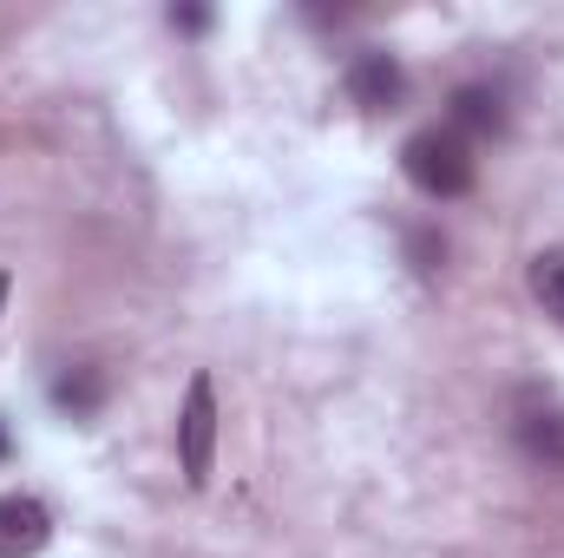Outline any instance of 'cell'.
<instances>
[{"instance_id": "obj_7", "label": "cell", "mask_w": 564, "mask_h": 558, "mask_svg": "<svg viewBox=\"0 0 564 558\" xmlns=\"http://www.w3.org/2000/svg\"><path fill=\"white\" fill-rule=\"evenodd\" d=\"M53 401H59L73 420H93V415H99V401H106V382H99L93 368H73V375H59V382H53Z\"/></svg>"}, {"instance_id": "obj_5", "label": "cell", "mask_w": 564, "mask_h": 558, "mask_svg": "<svg viewBox=\"0 0 564 558\" xmlns=\"http://www.w3.org/2000/svg\"><path fill=\"white\" fill-rule=\"evenodd\" d=\"M512 440H519V453H525L532 466L558 473L564 466V408H552V401H519Z\"/></svg>"}, {"instance_id": "obj_8", "label": "cell", "mask_w": 564, "mask_h": 558, "mask_svg": "<svg viewBox=\"0 0 564 558\" xmlns=\"http://www.w3.org/2000/svg\"><path fill=\"white\" fill-rule=\"evenodd\" d=\"M532 296H539V309L564 329V250H539L532 257Z\"/></svg>"}, {"instance_id": "obj_3", "label": "cell", "mask_w": 564, "mask_h": 558, "mask_svg": "<svg viewBox=\"0 0 564 558\" xmlns=\"http://www.w3.org/2000/svg\"><path fill=\"white\" fill-rule=\"evenodd\" d=\"M348 99H355L361 112H394V106L408 99V73H401V60L381 53V46H361V53L348 60Z\"/></svg>"}, {"instance_id": "obj_4", "label": "cell", "mask_w": 564, "mask_h": 558, "mask_svg": "<svg viewBox=\"0 0 564 558\" xmlns=\"http://www.w3.org/2000/svg\"><path fill=\"white\" fill-rule=\"evenodd\" d=\"M53 539V513L33 493H0V558H33Z\"/></svg>"}, {"instance_id": "obj_9", "label": "cell", "mask_w": 564, "mask_h": 558, "mask_svg": "<svg viewBox=\"0 0 564 558\" xmlns=\"http://www.w3.org/2000/svg\"><path fill=\"white\" fill-rule=\"evenodd\" d=\"M0 302H7V277H0Z\"/></svg>"}, {"instance_id": "obj_10", "label": "cell", "mask_w": 564, "mask_h": 558, "mask_svg": "<svg viewBox=\"0 0 564 558\" xmlns=\"http://www.w3.org/2000/svg\"><path fill=\"white\" fill-rule=\"evenodd\" d=\"M0 453H7V440H0Z\"/></svg>"}, {"instance_id": "obj_6", "label": "cell", "mask_w": 564, "mask_h": 558, "mask_svg": "<svg viewBox=\"0 0 564 558\" xmlns=\"http://www.w3.org/2000/svg\"><path fill=\"white\" fill-rule=\"evenodd\" d=\"M453 126H466V132H506V106H499V93H486V86H459V93H453Z\"/></svg>"}, {"instance_id": "obj_2", "label": "cell", "mask_w": 564, "mask_h": 558, "mask_svg": "<svg viewBox=\"0 0 564 558\" xmlns=\"http://www.w3.org/2000/svg\"><path fill=\"white\" fill-rule=\"evenodd\" d=\"M177 460H184V480L204 493L210 486V466H217V388H210V375H191V388H184Z\"/></svg>"}, {"instance_id": "obj_1", "label": "cell", "mask_w": 564, "mask_h": 558, "mask_svg": "<svg viewBox=\"0 0 564 558\" xmlns=\"http://www.w3.org/2000/svg\"><path fill=\"white\" fill-rule=\"evenodd\" d=\"M401 171L421 184L426 197H466L479 164H473V144L459 139L453 126H426L414 139L401 144Z\"/></svg>"}]
</instances>
